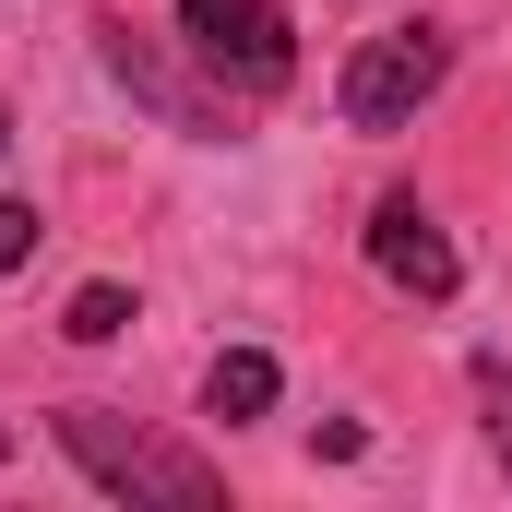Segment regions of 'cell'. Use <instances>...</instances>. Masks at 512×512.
<instances>
[{"instance_id":"cell-5","label":"cell","mask_w":512,"mask_h":512,"mask_svg":"<svg viewBox=\"0 0 512 512\" xmlns=\"http://www.w3.org/2000/svg\"><path fill=\"white\" fill-rule=\"evenodd\" d=\"M370 274H382L393 298H417V310H441V298L465 286V262H453L441 215H429L417 191H382V203H370Z\"/></svg>"},{"instance_id":"cell-1","label":"cell","mask_w":512,"mask_h":512,"mask_svg":"<svg viewBox=\"0 0 512 512\" xmlns=\"http://www.w3.org/2000/svg\"><path fill=\"white\" fill-rule=\"evenodd\" d=\"M48 429H60V453H72V465H84L108 501H167V512H215V501H227V477H215L191 441L131 429L120 405H60Z\"/></svg>"},{"instance_id":"cell-10","label":"cell","mask_w":512,"mask_h":512,"mask_svg":"<svg viewBox=\"0 0 512 512\" xmlns=\"http://www.w3.org/2000/svg\"><path fill=\"white\" fill-rule=\"evenodd\" d=\"M0 143H12V108H0Z\"/></svg>"},{"instance_id":"cell-3","label":"cell","mask_w":512,"mask_h":512,"mask_svg":"<svg viewBox=\"0 0 512 512\" xmlns=\"http://www.w3.org/2000/svg\"><path fill=\"white\" fill-rule=\"evenodd\" d=\"M441 72H453V36H441V24H382V36L346 48L334 120H346V131H405L429 96H441Z\"/></svg>"},{"instance_id":"cell-2","label":"cell","mask_w":512,"mask_h":512,"mask_svg":"<svg viewBox=\"0 0 512 512\" xmlns=\"http://www.w3.org/2000/svg\"><path fill=\"white\" fill-rule=\"evenodd\" d=\"M179 48L203 60V84H227L239 108H274L298 84V24L286 0H179Z\"/></svg>"},{"instance_id":"cell-7","label":"cell","mask_w":512,"mask_h":512,"mask_svg":"<svg viewBox=\"0 0 512 512\" xmlns=\"http://www.w3.org/2000/svg\"><path fill=\"white\" fill-rule=\"evenodd\" d=\"M465 393H477V429H489V453H501V477H512V370H501V358H477Z\"/></svg>"},{"instance_id":"cell-4","label":"cell","mask_w":512,"mask_h":512,"mask_svg":"<svg viewBox=\"0 0 512 512\" xmlns=\"http://www.w3.org/2000/svg\"><path fill=\"white\" fill-rule=\"evenodd\" d=\"M96 60H108V72H120L167 131H191V143H227V131H239V96H227V84H191V72H179V60H155L131 24H96Z\"/></svg>"},{"instance_id":"cell-8","label":"cell","mask_w":512,"mask_h":512,"mask_svg":"<svg viewBox=\"0 0 512 512\" xmlns=\"http://www.w3.org/2000/svg\"><path fill=\"white\" fill-rule=\"evenodd\" d=\"M60 334H72V346H108V334H131V286H84V298L60 310Z\"/></svg>"},{"instance_id":"cell-9","label":"cell","mask_w":512,"mask_h":512,"mask_svg":"<svg viewBox=\"0 0 512 512\" xmlns=\"http://www.w3.org/2000/svg\"><path fill=\"white\" fill-rule=\"evenodd\" d=\"M36 239H48V227H36V203H0V274H24Z\"/></svg>"},{"instance_id":"cell-6","label":"cell","mask_w":512,"mask_h":512,"mask_svg":"<svg viewBox=\"0 0 512 512\" xmlns=\"http://www.w3.org/2000/svg\"><path fill=\"white\" fill-rule=\"evenodd\" d=\"M274 393H286V370H274L262 346H227V358L203 370V417H227V429H251V417H274Z\"/></svg>"}]
</instances>
